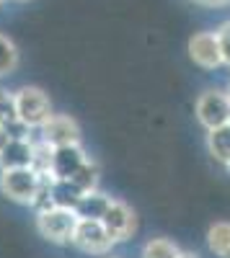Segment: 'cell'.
<instances>
[{
  "mask_svg": "<svg viewBox=\"0 0 230 258\" xmlns=\"http://www.w3.org/2000/svg\"><path fill=\"white\" fill-rule=\"evenodd\" d=\"M179 258H199L197 253H192V250H181V255Z\"/></svg>",
  "mask_w": 230,
  "mask_h": 258,
  "instance_id": "cell-22",
  "label": "cell"
},
{
  "mask_svg": "<svg viewBox=\"0 0 230 258\" xmlns=\"http://www.w3.org/2000/svg\"><path fill=\"white\" fill-rule=\"evenodd\" d=\"M179 255H181V248L168 238H150L140 253V258H179Z\"/></svg>",
  "mask_w": 230,
  "mask_h": 258,
  "instance_id": "cell-18",
  "label": "cell"
},
{
  "mask_svg": "<svg viewBox=\"0 0 230 258\" xmlns=\"http://www.w3.org/2000/svg\"><path fill=\"white\" fill-rule=\"evenodd\" d=\"M109 204H111V197H106L103 191L96 188V191H88L80 197V202L75 204V214L80 220H101Z\"/></svg>",
  "mask_w": 230,
  "mask_h": 258,
  "instance_id": "cell-11",
  "label": "cell"
},
{
  "mask_svg": "<svg viewBox=\"0 0 230 258\" xmlns=\"http://www.w3.org/2000/svg\"><path fill=\"white\" fill-rule=\"evenodd\" d=\"M41 178L36 170L29 165V168H11V170H0V191L3 197L16 202V204H29L34 202L36 191L41 186Z\"/></svg>",
  "mask_w": 230,
  "mask_h": 258,
  "instance_id": "cell-3",
  "label": "cell"
},
{
  "mask_svg": "<svg viewBox=\"0 0 230 258\" xmlns=\"http://www.w3.org/2000/svg\"><path fill=\"white\" fill-rule=\"evenodd\" d=\"M207 248L215 258H230V222L217 220L207 230Z\"/></svg>",
  "mask_w": 230,
  "mask_h": 258,
  "instance_id": "cell-13",
  "label": "cell"
},
{
  "mask_svg": "<svg viewBox=\"0 0 230 258\" xmlns=\"http://www.w3.org/2000/svg\"><path fill=\"white\" fill-rule=\"evenodd\" d=\"M194 3L204 8H222V6H230V0H194Z\"/></svg>",
  "mask_w": 230,
  "mask_h": 258,
  "instance_id": "cell-21",
  "label": "cell"
},
{
  "mask_svg": "<svg viewBox=\"0 0 230 258\" xmlns=\"http://www.w3.org/2000/svg\"><path fill=\"white\" fill-rule=\"evenodd\" d=\"M189 59L202 70H217L222 68V52L215 31H197L189 39Z\"/></svg>",
  "mask_w": 230,
  "mask_h": 258,
  "instance_id": "cell-8",
  "label": "cell"
},
{
  "mask_svg": "<svg viewBox=\"0 0 230 258\" xmlns=\"http://www.w3.org/2000/svg\"><path fill=\"white\" fill-rule=\"evenodd\" d=\"M227 93H230V91H227Z\"/></svg>",
  "mask_w": 230,
  "mask_h": 258,
  "instance_id": "cell-26",
  "label": "cell"
},
{
  "mask_svg": "<svg viewBox=\"0 0 230 258\" xmlns=\"http://www.w3.org/2000/svg\"><path fill=\"white\" fill-rule=\"evenodd\" d=\"M36 232L44 240H49L52 245H70V238L78 225V214L75 209H65V207H49L36 212Z\"/></svg>",
  "mask_w": 230,
  "mask_h": 258,
  "instance_id": "cell-2",
  "label": "cell"
},
{
  "mask_svg": "<svg viewBox=\"0 0 230 258\" xmlns=\"http://www.w3.org/2000/svg\"><path fill=\"white\" fill-rule=\"evenodd\" d=\"M194 114H197V121L207 129V132L227 126L230 124V93L220 91V88L202 91L197 103H194Z\"/></svg>",
  "mask_w": 230,
  "mask_h": 258,
  "instance_id": "cell-4",
  "label": "cell"
},
{
  "mask_svg": "<svg viewBox=\"0 0 230 258\" xmlns=\"http://www.w3.org/2000/svg\"><path fill=\"white\" fill-rule=\"evenodd\" d=\"M70 245L86 255H109L114 248V240L109 238V232L101 225V220H80L78 217Z\"/></svg>",
  "mask_w": 230,
  "mask_h": 258,
  "instance_id": "cell-5",
  "label": "cell"
},
{
  "mask_svg": "<svg viewBox=\"0 0 230 258\" xmlns=\"http://www.w3.org/2000/svg\"><path fill=\"white\" fill-rule=\"evenodd\" d=\"M31 145L34 137H0V170L29 168L31 165Z\"/></svg>",
  "mask_w": 230,
  "mask_h": 258,
  "instance_id": "cell-9",
  "label": "cell"
},
{
  "mask_svg": "<svg viewBox=\"0 0 230 258\" xmlns=\"http://www.w3.org/2000/svg\"><path fill=\"white\" fill-rule=\"evenodd\" d=\"M207 147H210V153L215 155V160L227 165L230 163V124L207 132Z\"/></svg>",
  "mask_w": 230,
  "mask_h": 258,
  "instance_id": "cell-14",
  "label": "cell"
},
{
  "mask_svg": "<svg viewBox=\"0 0 230 258\" xmlns=\"http://www.w3.org/2000/svg\"><path fill=\"white\" fill-rule=\"evenodd\" d=\"M217 34V41H220V52H222V64H230V21L215 31Z\"/></svg>",
  "mask_w": 230,
  "mask_h": 258,
  "instance_id": "cell-20",
  "label": "cell"
},
{
  "mask_svg": "<svg viewBox=\"0 0 230 258\" xmlns=\"http://www.w3.org/2000/svg\"><path fill=\"white\" fill-rule=\"evenodd\" d=\"M13 101H16V119L34 132L44 126V121L54 114L49 96L36 85H21L18 91H13Z\"/></svg>",
  "mask_w": 230,
  "mask_h": 258,
  "instance_id": "cell-1",
  "label": "cell"
},
{
  "mask_svg": "<svg viewBox=\"0 0 230 258\" xmlns=\"http://www.w3.org/2000/svg\"><path fill=\"white\" fill-rule=\"evenodd\" d=\"M18 62H21V52L16 47V41L8 39L6 34H0V78L13 75Z\"/></svg>",
  "mask_w": 230,
  "mask_h": 258,
  "instance_id": "cell-17",
  "label": "cell"
},
{
  "mask_svg": "<svg viewBox=\"0 0 230 258\" xmlns=\"http://www.w3.org/2000/svg\"><path fill=\"white\" fill-rule=\"evenodd\" d=\"M225 168H227V173H230V163H227V165H225Z\"/></svg>",
  "mask_w": 230,
  "mask_h": 258,
  "instance_id": "cell-24",
  "label": "cell"
},
{
  "mask_svg": "<svg viewBox=\"0 0 230 258\" xmlns=\"http://www.w3.org/2000/svg\"><path fill=\"white\" fill-rule=\"evenodd\" d=\"M101 225L106 227L114 245H119V243H127L130 238H135L137 214H135V209L130 204H124L119 199H111V204L106 207V212H103V217H101Z\"/></svg>",
  "mask_w": 230,
  "mask_h": 258,
  "instance_id": "cell-6",
  "label": "cell"
},
{
  "mask_svg": "<svg viewBox=\"0 0 230 258\" xmlns=\"http://www.w3.org/2000/svg\"><path fill=\"white\" fill-rule=\"evenodd\" d=\"M83 191L70 181V178H52L49 181V199L52 207H65V209H75V204L80 202Z\"/></svg>",
  "mask_w": 230,
  "mask_h": 258,
  "instance_id": "cell-12",
  "label": "cell"
},
{
  "mask_svg": "<svg viewBox=\"0 0 230 258\" xmlns=\"http://www.w3.org/2000/svg\"><path fill=\"white\" fill-rule=\"evenodd\" d=\"M36 132L52 147H70V145H80L83 142V132H80L78 121L70 114H52L44 121V126L36 129Z\"/></svg>",
  "mask_w": 230,
  "mask_h": 258,
  "instance_id": "cell-7",
  "label": "cell"
},
{
  "mask_svg": "<svg viewBox=\"0 0 230 258\" xmlns=\"http://www.w3.org/2000/svg\"><path fill=\"white\" fill-rule=\"evenodd\" d=\"M70 181L83 191V194H88V191H96L98 188V181H101V173H98V165L88 158L86 163H83L75 173L70 176Z\"/></svg>",
  "mask_w": 230,
  "mask_h": 258,
  "instance_id": "cell-16",
  "label": "cell"
},
{
  "mask_svg": "<svg viewBox=\"0 0 230 258\" xmlns=\"http://www.w3.org/2000/svg\"><path fill=\"white\" fill-rule=\"evenodd\" d=\"M88 160L86 150L80 145H70V147H54V155H52V168H49V176L52 178H70L75 170Z\"/></svg>",
  "mask_w": 230,
  "mask_h": 258,
  "instance_id": "cell-10",
  "label": "cell"
},
{
  "mask_svg": "<svg viewBox=\"0 0 230 258\" xmlns=\"http://www.w3.org/2000/svg\"><path fill=\"white\" fill-rule=\"evenodd\" d=\"M16 121V101H13V91L0 88V124H11Z\"/></svg>",
  "mask_w": 230,
  "mask_h": 258,
  "instance_id": "cell-19",
  "label": "cell"
},
{
  "mask_svg": "<svg viewBox=\"0 0 230 258\" xmlns=\"http://www.w3.org/2000/svg\"><path fill=\"white\" fill-rule=\"evenodd\" d=\"M3 132H6V126H3V124H0V137H3Z\"/></svg>",
  "mask_w": 230,
  "mask_h": 258,
  "instance_id": "cell-23",
  "label": "cell"
},
{
  "mask_svg": "<svg viewBox=\"0 0 230 258\" xmlns=\"http://www.w3.org/2000/svg\"><path fill=\"white\" fill-rule=\"evenodd\" d=\"M106 258H119V255H106Z\"/></svg>",
  "mask_w": 230,
  "mask_h": 258,
  "instance_id": "cell-25",
  "label": "cell"
},
{
  "mask_svg": "<svg viewBox=\"0 0 230 258\" xmlns=\"http://www.w3.org/2000/svg\"><path fill=\"white\" fill-rule=\"evenodd\" d=\"M52 155H54V147L47 145L39 135L34 137V145H31V168L36 170L39 176H49V168H52ZM52 178V176H49Z\"/></svg>",
  "mask_w": 230,
  "mask_h": 258,
  "instance_id": "cell-15",
  "label": "cell"
}]
</instances>
